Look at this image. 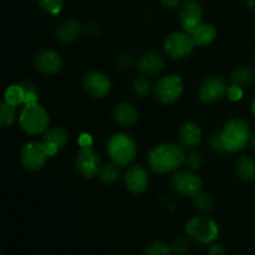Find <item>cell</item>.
<instances>
[{
    "mask_svg": "<svg viewBox=\"0 0 255 255\" xmlns=\"http://www.w3.org/2000/svg\"><path fill=\"white\" fill-rule=\"evenodd\" d=\"M49 157V153L42 142H29L22 147L20 152L21 166L29 172L40 171L46 164Z\"/></svg>",
    "mask_w": 255,
    "mask_h": 255,
    "instance_id": "8",
    "label": "cell"
},
{
    "mask_svg": "<svg viewBox=\"0 0 255 255\" xmlns=\"http://www.w3.org/2000/svg\"><path fill=\"white\" fill-rule=\"evenodd\" d=\"M203 10L201 4L196 0H187L179 9V20H181L182 31L192 35L194 30L202 24Z\"/></svg>",
    "mask_w": 255,
    "mask_h": 255,
    "instance_id": "10",
    "label": "cell"
},
{
    "mask_svg": "<svg viewBox=\"0 0 255 255\" xmlns=\"http://www.w3.org/2000/svg\"><path fill=\"white\" fill-rule=\"evenodd\" d=\"M86 32L90 36H97L101 32V25L97 22H91L86 26Z\"/></svg>",
    "mask_w": 255,
    "mask_h": 255,
    "instance_id": "38",
    "label": "cell"
},
{
    "mask_svg": "<svg viewBox=\"0 0 255 255\" xmlns=\"http://www.w3.org/2000/svg\"><path fill=\"white\" fill-rule=\"evenodd\" d=\"M82 86L91 96L102 99L111 91V79L100 71H90L82 77Z\"/></svg>",
    "mask_w": 255,
    "mask_h": 255,
    "instance_id": "11",
    "label": "cell"
},
{
    "mask_svg": "<svg viewBox=\"0 0 255 255\" xmlns=\"http://www.w3.org/2000/svg\"><path fill=\"white\" fill-rule=\"evenodd\" d=\"M171 251L174 254H186L189 251V244L186 239L179 238L176 239L173 243L171 244Z\"/></svg>",
    "mask_w": 255,
    "mask_h": 255,
    "instance_id": "33",
    "label": "cell"
},
{
    "mask_svg": "<svg viewBox=\"0 0 255 255\" xmlns=\"http://www.w3.org/2000/svg\"><path fill=\"white\" fill-rule=\"evenodd\" d=\"M92 143H94V139H92L91 134L82 133L81 136L79 137V144L81 148H89V147H92Z\"/></svg>",
    "mask_w": 255,
    "mask_h": 255,
    "instance_id": "37",
    "label": "cell"
},
{
    "mask_svg": "<svg viewBox=\"0 0 255 255\" xmlns=\"http://www.w3.org/2000/svg\"><path fill=\"white\" fill-rule=\"evenodd\" d=\"M184 147L173 142H162L148 154V166L156 174H168L177 171L186 161Z\"/></svg>",
    "mask_w": 255,
    "mask_h": 255,
    "instance_id": "1",
    "label": "cell"
},
{
    "mask_svg": "<svg viewBox=\"0 0 255 255\" xmlns=\"http://www.w3.org/2000/svg\"><path fill=\"white\" fill-rule=\"evenodd\" d=\"M251 144H252V147H253V149L255 151V132H254L253 136L251 137Z\"/></svg>",
    "mask_w": 255,
    "mask_h": 255,
    "instance_id": "42",
    "label": "cell"
},
{
    "mask_svg": "<svg viewBox=\"0 0 255 255\" xmlns=\"http://www.w3.org/2000/svg\"><path fill=\"white\" fill-rule=\"evenodd\" d=\"M69 142V133L62 127H52L49 128L44 134L42 143L46 148L50 157H54L64 148Z\"/></svg>",
    "mask_w": 255,
    "mask_h": 255,
    "instance_id": "16",
    "label": "cell"
},
{
    "mask_svg": "<svg viewBox=\"0 0 255 255\" xmlns=\"http://www.w3.org/2000/svg\"><path fill=\"white\" fill-rule=\"evenodd\" d=\"M194 40L192 35L187 32H172L164 39L163 49L166 54L173 60H182L188 57L193 52Z\"/></svg>",
    "mask_w": 255,
    "mask_h": 255,
    "instance_id": "7",
    "label": "cell"
},
{
    "mask_svg": "<svg viewBox=\"0 0 255 255\" xmlns=\"http://www.w3.org/2000/svg\"><path fill=\"white\" fill-rule=\"evenodd\" d=\"M75 164H76L77 171L85 178H92L99 174L100 169H101V159H100L99 154L92 149V147L80 149L76 154Z\"/></svg>",
    "mask_w": 255,
    "mask_h": 255,
    "instance_id": "12",
    "label": "cell"
},
{
    "mask_svg": "<svg viewBox=\"0 0 255 255\" xmlns=\"http://www.w3.org/2000/svg\"><path fill=\"white\" fill-rule=\"evenodd\" d=\"M19 122L25 133L37 136L49 129L50 115L40 104L24 105L20 112Z\"/></svg>",
    "mask_w": 255,
    "mask_h": 255,
    "instance_id": "4",
    "label": "cell"
},
{
    "mask_svg": "<svg viewBox=\"0 0 255 255\" xmlns=\"http://www.w3.org/2000/svg\"><path fill=\"white\" fill-rule=\"evenodd\" d=\"M186 233L189 238L202 244H209L217 239L219 227L216 222L207 216H196L186 224Z\"/></svg>",
    "mask_w": 255,
    "mask_h": 255,
    "instance_id": "5",
    "label": "cell"
},
{
    "mask_svg": "<svg viewBox=\"0 0 255 255\" xmlns=\"http://www.w3.org/2000/svg\"><path fill=\"white\" fill-rule=\"evenodd\" d=\"M193 203L194 206H196V208L198 209L199 212H203V213L212 211L214 207V201L213 198H212L211 194H208L207 192L203 191H199L198 193L194 194Z\"/></svg>",
    "mask_w": 255,
    "mask_h": 255,
    "instance_id": "27",
    "label": "cell"
},
{
    "mask_svg": "<svg viewBox=\"0 0 255 255\" xmlns=\"http://www.w3.org/2000/svg\"><path fill=\"white\" fill-rule=\"evenodd\" d=\"M106 151L112 163L119 167H127L136 158L137 144L129 134L117 132L107 141Z\"/></svg>",
    "mask_w": 255,
    "mask_h": 255,
    "instance_id": "3",
    "label": "cell"
},
{
    "mask_svg": "<svg viewBox=\"0 0 255 255\" xmlns=\"http://www.w3.org/2000/svg\"><path fill=\"white\" fill-rule=\"evenodd\" d=\"M35 66L42 74L55 75L62 69L61 56L54 50L44 49L35 56Z\"/></svg>",
    "mask_w": 255,
    "mask_h": 255,
    "instance_id": "15",
    "label": "cell"
},
{
    "mask_svg": "<svg viewBox=\"0 0 255 255\" xmlns=\"http://www.w3.org/2000/svg\"><path fill=\"white\" fill-rule=\"evenodd\" d=\"M247 5H248V7H251V9H254V7H255V0H248V1H247Z\"/></svg>",
    "mask_w": 255,
    "mask_h": 255,
    "instance_id": "41",
    "label": "cell"
},
{
    "mask_svg": "<svg viewBox=\"0 0 255 255\" xmlns=\"http://www.w3.org/2000/svg\"><path fill=\"white\" fill-rule=\"evenodd\" d=\"M99 176H100V179H101L104 183L106 184L115 183L120 177L119 166H116L115 163L105 164V166L101 167V169H100Z\"/></svg>",
    "mask_w": 255,
    "mask_h": 255,
    "instance_id": "28",
    "label": "cell"
},
{
    "mask_svg": "<svg viewBox=\"0 0 255 255\" xmlns=\"http://www.w3.org/2000/svg\"><path fill=\"white\" fill-rule=\"evenodd\" d=\"M252 112H253V115L255 116V99L253 100V102H252Z\"/></svg>",
    "mask_w": 255,
    "mask_h": 255,
    "instance_id": "43",
    "label": "cell"
},
{
    "mask_svg": "<svg viewBox=\"0 0 255 255\" xmlns=\"http://www.w3.org/2000/svg\"><path fill=\"white\" fill-rule=\"evenodd\" d=\"M112 117L120 126L128 127L137 124L139 119L138 110L129 102H120L112 110Z\"/></svg>",
    "mask_w": 255,
    "mask_h": 255,
    "instance_id": "18",
    "label": "cell"
},
{
    "mask_svg": "<svg viewBox=\"0 0 255 255\" xmlns=\"http://www.w3.org/2000/svg\"><path fill=\"white\" fill-rule=\"evenodd\" d=\"M204 158L199 152L192 151L189 153H187L186 161H184V164L187 166V169H191V171L196 172L203 166Z\"/></svg>",
    "mask_w": 255,
    "mask_h": 255,
    "instance_id": "32",
    "label": "cell"
},
{
    "mask_svg": "<svg viewBox=\"0 0 255 255\" xmlns=\"http://www.w3.org/2000/svg\"><path fill=\"white\" fill-rule=\"evenodd\" d=\"M192 37H193L196 46H209V45L213 44V41L216 40L217 30L212 24L202 22V24L194 30L193 34H192Z\"/></svg>",
    "mask_w": 255,
    "mask_h": 255,
    "instance_id": "21",
    "label": "cell"
},
{
    "mask_svg": "<svg viewBox=\"0 0 255 255\" xmlns=\"http://www.w3.org/2000/svg\"><path fill=\"white\" fill-rule=\"evenodd\" d=\"M227 86L226 81L219 76H211L207 77L201 84L198 90L199 99L206 104H213V102L219 101L227 95Z\"/></svg>",
    "mask_w": 255,
    "mask_h": 255,
    "instance_id": "13",
    "label": "cell"
},
{
    "mask_svg": "<svg viewBox=\"0 0 255 255\" xmlns=\"http://www.w3.org/2000/svg\"><path fill=\"white\" fill-rule=\"evenodd\" d=\"M224 153H237L244 149L251 139V127L243 119L234 117L228 120L219 132Z\"/></svg>",
    "mask_w": 255,
    "mask_h": 255,
    "instance_id": "2",
    "label": "cell"
},
{
    "mask_svg": "<svg viewBox=\"0 0 255 255\" xmlns=\"http://www.w3.org/2000/svg\"><path fill=\"white\" fill-rule=\"evenodd\" d=\"M179 143L182 147L188 149L196 148L202 139V129L198 124L193 121H187L179 127L178 132Z\"/></svg>",
    "mask_w": 255,
    "mask_h": 255,
    "instance_id": "19",
    "label": "cell"
},
{
    "mask_svg": "<svg viewBox=\"0 0 255 255\" xmlns=\"http://www.w3.org/2000/svg\"><path fill=\"white\" fill-rule=\"evenodd\" d=\"M1 255H4V254H2V253H1Z\"/></svg>",
    "mask_w": 255,
    "mask_h": 255,
    "instance_id": "44",
    "label": "cell"
},
{
    "mask_svg": "<svg viewBox=\"0 0 255 255\" xmlns=\"http://www.w3.org/2000/svg\"><path fill=\"white\" fill-rule=\"evenodd\" d=\"M116 64L120 69L127 70L132 66L133 64V59H132V55L128 52H122L119 56L116 57Z\"/></svg>",
    "mask_w": 255,
    "mask_h": 255,
    "instance_id": "34",
    "label": "cell"
},
{
    "mask_svg": "<svg viewBox=\"0 0 255 255\" xmlns=\"http://www.w3.org/2000/svg\"><path fill=\"white\" fill-rule=\"evenodd\" d=\"M254 80V72L252 71V69H249L248 66H241L237 67L232 71L231 74V81L233 85L237 86H248L249 84H252Z\"/></svg>",
    "mask_w": 255,
    "mask_h": 255,
    "instance_id": "23",
    "label": "cell"
},
{
    "mask_svg": "<svg viewBox=\"0 0 255 255\" xmlns=\"http://www.w3.org/2000/svg\"><path fill=\"white\" fill-rule=\"evenodd\" d=\"M5 101L9 104L14 105V106H20V105L25 104V92L24 89L20 84L11 85L5 91Z\"/></svg>",
    "mask_w": 255,
    "mask_h": 255,
    "instance_id": "26",
    "label": "cell"
},
{
    "mask_svg": "<svg viewBox=\"0 0 255 255\" xmlns=\"http://www.w3.org/2000/svg\"><path fill=\"white\" fill-rule=\"evenodd\" d=\"M81 32V24L75 19L65 20L56 30V37L62 44H70L75 41Z\"/></svg>",
    "mask_w": 255,
    "mask_h": 255,
    "instance_id": "20",
    "label": "cell"
},
{
    "mask_svg": "<svg viewBox=\"0 0 255 255\" xmlns=\"http://www.w3.org/2000/svg\"><path fill=\"white\" fill-rule=\"evenodd\" d=\"M208 144L213 152L224 154L223 147H222L221 143V138H219V132H214V133H212L211 136L208 137Z\"/></svg>",
    "mask_w": 255,
    "mask_h": 255,
    "instance_id": "35",
    "label": "cell"
},
{
    "mask_svg": "<svg viewBox=\"0 0 255 255\" xmlns=\"http://www.w3.org/2000/svg\"><path fill=\"white\" fill-rule=\"evenodd\" d=\"M236 173L246 182L255 181V159L253 157H241L236 163Z\"/></svg>",
    "mask_w": 255,
    "mask_h": 255,
    "instance_id": "22",
    "label": "cell"
},
{
    "mask_svg": "<svg viewBox=\"0 0 255 255\" xmlns=\"http://www.w3.org/2000/svg\"><path fill=\"white\" fill-rule=\"evenodd\" d=\"M16 120V106L9 104L4 100L0 104V126L7 127Z\"/></svg>",
    "mask_w": 255,
    "mask_h": 255,
    "instance_id": "25",
    "label": "cell"
},
{
    "mask_svg": "<svg viewBox=\"0 0 255 255\" xmlns=\"http://www.w3.org/2000/svg\"><path fill=\"white\" fill-rule=\"evenodd\" d=\"M208 255H226V251H224L223 246H221V244H213L209 248Z\"/></svg>",
    "mask_w": 255,
    "mask_h": 255,
    "instance_id": "39",
    "label": "cell"
},
{
    "mask_svg": "<svg viewBox=\"0 0 255 255\" xmlns=\"http://www.w3.org/2000/svg\"><path fill=\"white\" fill-rule=\"evenodd\" d=\"M39 6L50 15H57L64 7V0H37Z\"/></svg>",
    "mask_w": 255,
    "mask_h": 255,
    "instance_id": "31",
    "label": "cell"
},
{
    "mask_svg": "<svg viewBox=\"0 0 255 255\" xmlns=\"http://www.w3.org/2000/svg\"><path fill=\"white\" fill-rule=\"evenodd\" d=\"M254 64H255V61H254Z\"/></svg>",
    "mask_w": 255,
    "mask_h": 255,
    "instance_id": "45",
    "label": "cell"
},
{
    "mask_svg": "<svg viewBox=\"0 0 255 255\" xmlns=\"http://www.w3.org/2000/svg\"><path fill=\"white\" fill-rule=\"evenodd\" d=\"M227 96L231 101H239L243 97V87L232 84L227 90Z\"/></svg>",
    "mask_w": 255,
    "mask_h": 255,
    "instance_id": "36",
    "label": "cell"
},
{
    "mask_svg": "<svg viewBox=\"0 0 255 255\" xmlns=\"http://www.w3.org/2000/svg\"><path fill=\"white\" fill-rule=\"evenodd\" d=\"M164 60L159 54L153 51L144 52L137 60V70L144 76H154L163 70Z\"/></svg>",
    "mask_w": 255,
    "mask_h": 255,
    "instance_id": "17",
    "label": "cell"
},
{
    "mask_svg": "<svg viewBox=\"0 0 255 255\" xmlns=\"http://www.w3.org/2000/svg\"><path fill=\"white\" fill-rule=\"evenodd\" d=\"M184 91L183 80L179 75L169 74L162 77L156 84L153 94L156 100L162 104H173L178 101Z\"/></svg>",
    "mask_w": 255,
    "mask_h": 255,
    "instance_id": "6",
    "label": "cell"
},
{
    "mask_svg": "<svg viewBox=\"0 0 255 255\" xmlns=\"http://www.w3.org/2000/svg\"><path fill=\"white\" fill-rule=\"evenodd\" d=\"M161 2L164 7H168V9H174V7L178 6L179 2H181V0H161Z\"/></svg>",
    "mask_w": 255,
    "mask_h": 255,
    "instance_id": "40",
    "label": "cell"
},
{
    "mask_svg": "<svg viewBox=\"0 0 255 255\" xmlns=\"http://www.w3.org/2000/svg\"><path fill=\"white\" fill-rule=\"evenodd\" d=\"M25 92V104L24 105H35L39 104V92H37L36 85L30 80H24L20 82Z\"/></svg>",
    "mask_w": 255,
    "mask_h": 255,
    "instance_id": "29",
    "label": "cell"
},
{
    "mask_svg": "<svg viewBox=\"0 0 255 255\" xmlns=\"http://www.w3.org/2000/svg\"><path fill=\"white\" fill-rule=\"evenodd\" d=\"M153 85H152V81L147 76L142 75V76H138L137 79L133 80L132 82V91L136 96L138 97H146L153 91Z\"/></svg>",
    "mask_w": 255,
    "mask_h": 255,
    "instance_id": "24",
    "label": "cell"
},
{
    "mask_svg": "<svg viewBox=\"0 0 255 255\" xmlns=\"http://www.w3.org/2000/svg\"><path fill=\"white\" fill-rule=\"evenodd\" d=\"M171 247L162 241L152 242L146 247L143 255H171Z\"/></svg>",
    "mask_w": 255,
    "mask_h": 255,
    "instance_id": "30",
    "label": "cell"
},
{
    "mask_svg": "<svg viewBox=\"0 0 255 255\" xmlns=\"http://www.w3.org/2000/svg\"><path fill=\"white\" fill-rule=\"evenodd\" d=\"M172 187L181 196L193 197L202 191V179L191 169H182L172 177Z\"/></svg>",
    "mask_w": 255,
    "mask_h": 255,
    "instance_id": "9",
    "label": "cell"
},
{
    "mask_svg": "<svg viewBox=\"0 0 255 255\" xmlns=\"http://www.w3.org/2000/svg\"><path fill=\"white\" fill-rule=\"evenodd\" d=\"M149 184V174L142 166H131L125 174V186L127 191L139 194L147 189Z\"/></svg>",
    "mask_w": 255,
    "mask_h": 255,
    "instance_id": "14",
    "label": "cell"
}]
</instances>
